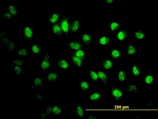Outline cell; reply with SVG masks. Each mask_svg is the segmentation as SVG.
I'll list each match as a JSON object with an SVG mask.
<instances>
[{
    "mask_svg": "<svg viewBox=\"0 0 158 119\" xmlns=\"http://www.w3.org/2000/svg\"><path fill=\"white\" fill-rule=\"evenodd\" d=\"M34 97L37 100H42L44 99L45 97V93L44 92L39 93H34L33 95Z\"/></svg>",
    "mask_w": 158,
    "mask_h": 119,
    "instance_id": "41",
    "label": "cell"
},
{
    "mask_svg": "<svg viewBox=\"0 0 158 119\" xmlns=\"http://www.w3.org/2000/svg\"><path fill=\"white\" fill-rule=\"evenodd\" d=\"M110 59L113 61H117L123 57L122 50L121 48L114 47L109 50Z\"/></svg>",
    "mask_w": 158,
    "mask_h": 119,
    "instance_id": "10",
    "label": "cell"
},
{
    "mask_svg": "<svg viewBox=\"0 0 158 119\" xmlns=\"http://www.w3.org/2000/svg\"><path fill=\"white\" fill-rule=\"evenodd\" d=\"M112 37L107 34L102 33L96 39L97 44L102 48L108 47L111 43Z\"/></svg>",
    "mask_w": 158,
    "mask_h": 119,
    "instance_id": "4",
    "label": "cell"
},
{
    "mask_svg": "<svg viewBox=\"0 0 158 119\" xmlns=\"http://www.w3.org/2000/svg\"><path fill=\"white\" fill-rule=\"evenodd\" d=\"M67 46L71 51L81 49H86V48L81 41L78 40L68 41L67 43Z\"/></svg>",
    "mask_w": 158,
    "mask_h": 119,
    "instance_id": "14",
    "label": "cell"
},
{
    "mask_svg": "<svg viewBox=\"0 0 158 119\" xmlns=\"http://www.w3.org/2000/svg\"><path fill=\"white\" fill-rule=\"evenodd\" d=\"M131 74L134 78L140 77L141 74V69L140 66L137 63L131 64L130 66Z\"/></svg>",
    "mask_w": 158,
    "mask_h": 119,
    "instance_id": "18",
    "label": "cell"
},
{
    "mask_svg": "<svg viewBox=\"0 0 158 119\" xmlns=\"http://www.w3.org/2000/svg\"><path fill=\"white\" fill-rule=\"evenodd\" d=\"M86 118L87 119H97L98 117L96 115H88L86 116Z\"/></svg>",
    "mask_w": 158,
    "mask_h": 119,
    "instance_id": "44",
    "label": "cell"
},
{
    "mask_svg": "<svg viewBox=\"0 0 158 119\" xmlns=\"http://www.w3.org/2000/svg\"><path fill=\"white\" fill-rule=\"evenodd\" d=\"M112 99L115 102L119 101L124 95L123 90L117 85H112L110 90Z\"/></svg>",
    "mask_w": 158,
    "mask_h": 119,
    "instance_id": "6",
    "label": "cell"
},
{
    "mask_svg": "<svg viewBox=\"0 0 158 119\" xmlns=\"http://www.w3.org/2000/svg\"><path fill=\"white\" fill-rule=\"evenodd\" d=\"M71 19L68 15H63L61 16L59 24L63 33L65 37L69 38V28Z\"/></svg>",
    "mask_w": 158,
    "mask_h": 119,
    "instance_id": "2",
    "label": "cell"
},
{
    "mask_svg": "<svg viewBox=\"0 0 158 119\" xmlns=\"http://www.w3.org/2000/svg\"><path fill=\"white\" fill-rule=\"evenodd\" d=\"M11 70L14 73L15 76H18L23 72L22 67L11 63Z\"/></svg>",
    "mask_w": 158,
    "mask_h": 119,
    "instance_id": "34",
    "label": "cell"
},
{
    "mask_svg": "<svg viewBox=\"0 0 158 119\" xmlns=\"http://www.w3.org/2000/svg\"><path fill=\"white\" fill-rule=\"evenodd\" d=\"M70 53L71 61L75 67L79 69H81L83 63L82 61L71 53L70 52Z\"/></svg>",
    "mask_w": 158,
    "mask_h": 119,
    "instance_id": "32",
    "label": "cell"
},
{
    "mask_svg": "<svg viewBox=\"0 0 158 119\" xmlns=\"http://www.w3.org/2000/svg\"><path fill=\"white\" fill-rule=\"evenodd\" d=\"M127 77L126 70L124 67L119 68L116 72V80L118 82H126L127 80Z\"/></svg>",
    "mask_w": 158,
    "mask_h": 119,
    "instance_id": "20",
    "label": "cell"
},
{
    "mask_svg": "<svg viewBox=\"0 0 158 119\" xmlns=\"http://www.w3.org/2000/svg\"><path fill=\"white\" fill-rule=\"evenodd\" d=\"M6 31L5 30H2L0 32V37L5 36Z\"/></svg>",
    "mask_w": 158,
    "mask_h": 119,
    "instance_id": "45",
    "label": "cell"
},
{
    "mask_svg": "<svg viewBox=\"0 0 158 119\" xmlns=\"http://www.w3.org/2000/svg\"><path fill=\"white\" fill-rule=\"evenodd\" d=\"M87 74L90 80L92 82L97 83L100 81L97 71L93 69H90L88 71Z\"/></svg>",
    "mask_w": 158,
    "mask_h": 119,
    "instance_id": "33",
    "label": "cell"
},
{
    "mask_svg": "<svg viewBox=\"0 0 158 119\" xmlns=\"http://www.w3.org/2000/svg\"><path fill=\"white\" fill-rule=\"evenodd\" d=\"M0 38V41L1 44H3L6 46L11 40L10 37L6 36Z\"/></svg>",
    "mask_w": 158,
    "mask_h": 119,
    "instance_id": "40",
    "label": "cell"
},
{
    "mask_svg": "<svg viewBox=\"0 0 158 119\" xmlns=\"http://www.w3.org/2000/svg\"><path fill=\"white\" fill-rule=\"evenodd\" d=\"M52 104H48L44 107V110L48 116H52Z\"/></svg>",
    "mask_w": 158,
    "mask_h": 119,
    "instance_id": "39",
    "label": "cell"
},
{
    "mask_svg": "<svg viewBox=\"0 0 158 119\" xmlns=\"http://www.w3.org/2000/svg\"><path fill=\"white\" fill-rule=\"evenodd\" d=\"M39 66L40 68L43 71L52 70V57L49 53L45 52L44 54L41 57Z\"/></svg>",
    "mask_w": 158,
    "mask_h": 119,
    "instance_id": "1",
    "label": "cell"
},
{
    "mask_svg": "<svg viewBox=\"0 0 158 119\" xmlns=\"http://www.w3.org/2000/svg\"><path fill=\"white\" fill-rule=\"evenodd\" d=\"M61 16L59 11H54L52 12L48 17V23L51 25L58 23Z\"/></svg>",
    "mask_w": 158,
    "mask_h": 119,
    "instance_id": "21",
    "label": "cell"
},
{
    "mask_svg": "<svg viewBox=\"0 0 158 119\" xmlns=\"http://www.w3.org/2000/svg\"><path fill=\"white\" fill-rule=\"evenodd\" d=\"M101 93L99 91H95L89 94V99L91 104H95L101 100L102 97Z\"/></svg>",
    "mask_w": 158,
    "mask_h": 119,
    "instance_id": "25",
    "label": "cell"
},
{
    "mask_svg": "<svg viewBox=\"0 0 158 119\" xmlns=\"http://www.w3.org/2000/svg\"><path fill=\"white\" fill-rule=\"evenodd\" d=\"M81 41L86 48H89L93 43V38L92 34L90 33H83L79 36Z\"/></svg>",
    "mask_w": 158,
    "mask_h": 119,
    "instance_id": "16",
    "label": "cell"
},
{
    "mask_svg": "<svg viewBox=\"0 0 158 119\" xmlns=\"http://www.w3.org/2000/svg\"><path fill=\"white\" fill-rule=\"evenodd\" d=\"M1 18L11 19L13 17L11 14L7 10L3 12L1 15Z\"/></svg>",
    "mask_w": 158,
    "mask_h": 119,
    "instance_id": "42",
    "label": "cell"
},
{
    "mask_svg": "<svg viewBox=\"0 0 158 119\" xmlns=\"http://www.w3.org/2000/svg\"><path fill=\"white\" fill-rule=\"evenodd\" d=\"M11 63L22 67H25L27 65L26 62L24 59H12L11 60Z\"/></svg>",
    "mask_w": 158,
    "mask_h": 119,
    "instance_id": "35",
    "label": "cell"
},
{
    "mask_svg": "<svg viewBox=\"0 0 158 119\" xmlns=\"http://www.w3.org/2000/svg\"><path fill=\"white\" fill-rule=\"evenodd\" d=\"M17 55L19 56H30L29 51L27 48H21L18 50Z\"/></svg>",
    "mask_w": 158,
    "mask_h": 119,
    "instance_id": "36",
    "label": "cell"
},
{
    "mask_svg": "<svg viewBox=\"0 0 158 119\" xmlns=\"http://www.w3.org/2000/svg\"><path fill=\"white\" fill-rule=\"evenodd\" d=\"M37 116L39 118L46 119L48 118V116L44 110L39 111L37 113Z\"/></svg>",
    "mask_w": 158,
    "mask_h": 119,
    "instance_id": "38",
    "label": "cell"
},
{
    "mask_svg": "<svg viewBox=\"0 0 158 119\" xmlns=\"http://www.w3.org/2000/svg\"><path fill=\"white\" fill-rule=\"evenodd\" d=\"M70 52L81 60L83 63L85 61L86 58L85 49H81L74 51H71Z\"/></svg>",
    "mask_w": 158,
    "mask_h": 119,
    "instance_id": "31",
    "label": "cell"
},
{
    "mask_svg": "<svg viewBox=\"0 0 158 119\" xmlns=\"http://www.w3.org/2000/svg\"><path fill=\"white\" fill-rule=\"evenodd\" d=\"M56 67L61 71H66L71 69V65L69 60L64 58H61L57 61Z\"/></svg>",
    "mask_w": 158,
    "mask_h": 119,
    "instance_id": "13",
    "label": "cell"
},
{
    "mask_svg": "<svg viewBox=\"0 0 158 119\" xmlns=\"http://www.w3.org/2000/svg\"><path fill=\"white\" fill-rule=\"evenodd\" d=\"M78 88L82 93H87L89 90L90 84L89 82L85 78H83L78 83Z\"/></svg>",
    "mask_w": 158,
    "mask_h": 119,
    "instance_id": "23",
    "label": "cell"
},
{
    "mask_svg": "<svg viewBox=\"0 0 158 119\" xmlns=\"http://www.w3.org/2000/svg\"><path fill=\"white\" fill-rule=\"evenodd\" d=\"M51 26L52 33L54 37H65L59 23L51 25Z\"/></svg>",
    "mask_w": 158,
    "mask_h": 119,
    "instance_id": "22",
    "label": "cell"
},
{
    "mask_svg": "<svg viewBox=\"0 0 158 119\" xmlns=\"http://www.w3.org/2000/svg\"><path fill=\"white\" fill-rule=\"evenodd\" d=\"M82 18H75L71 19L69 28V34L73 36L77 33L81 29Z\"/></svg>",
    "mask_w": 158,
    "mask_h": 119,
    "instance_id": "5",
    "label": "cell"
},
{
    "mask_svg": "<svg viewBox=\"0 0 158 119\" xmlns=\"http://www.w3.org/2000/svg\"><path fill=\"white\" fill-rule=\"evenodd\" d=\"M52 116L63 115V104H52Z\"/></svg>",
    "mask_w": 158,
    "mask_h": 119,
    "instance_id": "28",
    "label": "cell"
},
{
    "mask_svg": "<svg viewBox=\"0 0 158 119\" xmlns=\"http://www.w3.org/2000/svg\"><path fill=\"white\" fill-rule=\"evenodd\" d=\"M22 39L23 41L29 43L33 40L34 29L31 26L24 25L22 27Z\"/></svg>",
    "mask_w": 158,
    "mask_h": 119,
    "instance_id": "3",
    "label": "cell"
},
{
    "mask_svg": "<svg viewBox=\"0 0 158 119\" xmlns=\"http://www.w3.org/2000/svg\"><path fill=\"white\" fill-rule=\"evenodd\" d=\"M133 34L135 40L145 41V32L144 30L134 29L133 31Z\"/></svg>",
    "mask_w": 158,
    "mask_h": 119,
    "instance_id": "24",
    "label": "cell"
},
{
    "mask_svg": "<svg viewBox=\"0 0 158 119\" xmlns=\"http://www.w3.org/2000/svg\"><path fill=\"white\" fill-rule=\"evenodd\" d=\"M45 85V81L41 75H38L34 78L31 83L29 88L32 90L40 89Z\"/></svg>",
    "mask_w": 158,
    "mask_h": 119,
    "instance_id": "8",
    "label": "cell"
},
{
    "mask_svg": "<svg viewBox=\"0 0 158 119\" xmlns=\"http://www.w3.org/2000/svg\"><path fill=\"white\" fill-rule=\"evenodd\" d=\"M138 85L136 82H131L127 86L126 92L128 93H137L139 91Z\"/></svg>",
    "mask_w": 158,
    "mask_h": 119,
    "instance_id": "30",
    "label": "cell"
},
{
    "mask_svg": "<svg viewBox=\"0 0 158 119\" xmlns=\"http://www.w3.org/2000/svg\"><path fill=\"white\" fill-rule=\"evenodd\" d=\"M141 78L144 83L149 86H152L156 80V75L151 74H145L141 77Z\"/></svg>",
    "mask_w": 158,
    "mask_h": 119,
    "instance_id": "15",
    "label": "cell"
},
{
    "mask_svg": "<svg viewBox=\"0 0 158 119\" xmlns=\"http://www.w3.org/2000/svg\"><path fill=\"white\" fill-rule=\"evenodd\" d=\"M42 43L40 41H33L30 45L29 53L30 56H37L41 54V51Z\"/></svg>",
    "mask_w": 158,
    "mask_h": 119,
    "instance_id": "7",
    "label": "cell"
},
{
    "mask_svg": "<svg viewBox=\"0 0 158 119\" xmlns=\"http://www.w3.org/2000/svg\"><path fill=\"white\" fill-rule=\"evenodd\" d=\"M126 49L127 56H133L137 54L138 48L136 45L128 43L126 44Z\"/></svg>",
    "mask_w": 158,
    "mask_h": 119,
    "instance_id": "26",
    "label": "cell"
},
{
    "mask_svg": "<svg viewBox=\"0 0 158 119\" xmlns=\"http://www.w3.org/2000/svg\"><path fill=\"white\" fill-rule=\"evenodd\" d=\"M7 10L12 15L13 18L18 17L19 8L13 3H10L7 7Z\"/></svg>",
    "mask_w": 158,
    "mask_h": 119,
    "instance_id": "29",
    "label": "cell"
},
{
    "mask_svg": "<svg viewBox=\"0 0 158 119\" xmlns=\"http://www.w3.org/2000/svg\"><path fill=\"white\" fill-rule=\"evenodd\" d=\"M7 48L8 51L10 52H13L15 51L14 42L11 40L7 46Z\"/></svg>",
    "mask_w": 158,
    "mask_h": 119,
    "instance_id": "37",
    "label": "cell"
},
{
    "mask_svg": "<svg viewBox=\"0 0 158 119\" xmlns=\"http://www.w3.org/2000/svg\"><path fill=\"white\" fill-rule=\"evenodd\" d=\"M114 61L111 59L104 58L102 59L101 62L102 70L106 72L111 70L115 66Z\"/></svg>",
    "mask_w": 158,
    "mask_h": 119,
    "instance_id": "19",
    "label": "cell"
},
{
    "mask_svg": "<svg viewBox=\"0 0 158 119\" xmlns=\"http://www.w3.org/2000/svg\"><path fill=\"white\" fill-rule=\"evenodd\" d=\"M123 22L112 21H109L107 23L108 32V33H115L122 28Z\"/></svg>",
    "mask_w": 158,
    "mask_h": 119,
    "instance_id": "11",
    "label": "cell"
},
{
    "mask_svg": "<svg viewBox=\"0 0 158 119\" xmlns=\"http://www.w3.org/2000/svg\"><path fill=\"white\" fill-rule=\"evenodd\" d=\"M74 115L78 119L84 118L85 116V110L82 105L78 103L74 106Z\"/></svg>",
    "mask_w": 158,
    "mask_h": 119,
    "instance_id": "17",
    "label": "cell"
},
{
    "mask_svg": "<svg viewBox=\"0 0 158 119\" xmlns=\"http://www.w3.org/2000/svg\"><path fill=\"white\" fill-rule=\"evenodd\" d=\"M61 71L60 70H51L48 71V73L45 76V81L49 83L56 82L59 78L60 73Z\"/></svg>",
    "mask_w": 158,
    "mask_h": 119,
    "instance_id": "9",
    "label": "cell"
},
{
    "mask_svg": "<svg viewBox=\"0 0 158 119\" xmlns=\"http://www.w3.org/2000/svg\"><path fill=\"white\" fill-rule=\"evenodd\" d=\"M100 81L106 86L108 85V76L106 71L102 70L97 71Z\"/></svg>",
    "mask_w": 158,
    "mask_h": 119,
    "instance_id": "27",
    "label": "cell"
},
{
    "mask_svg": "<svg viewBox=\"0 0 158 119\" xmlns=\"http://www.w3.org/2000/svg\"><path fill=\"white\" fill-rule=\"evenodd\" d=\"M115 0H104V2L105 4L109 6L111 5L115 4Z\"/></svg>",
    "mask_w": 158,
    "mask_h": 119,
    "instance_id": "43",
    "label": "cell"
},
{
    "mask_svg": "<svg viewBox=\"0 0 158 119\" xmlns=\"http://www.w3.org/2000/svg\"><path fill=\"white\" fill-rule=\"evenodd\" d=\"M130 31L122 28L116 32L115 38L120 43L123 42L126 40L130 35Z\"/></svg>",
    "mask_w": 158,
    "mask_h": 119,
    "instance_id": "12",
    "label": "cell"
}]
</instances>
